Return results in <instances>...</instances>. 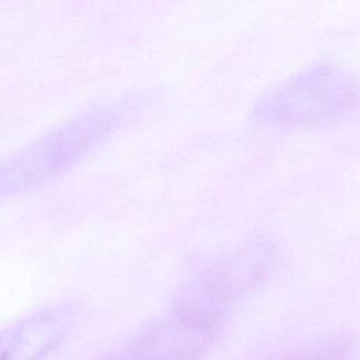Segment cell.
<instances>
[{
    "label": "cell",
    "instance_id": "2",
    "mask_svg": "<svg viewBox=\"0 0 360 360\" xmlns=\"http://www.w3.org/2000/svg\"><path fill=\"white\" fill-rule=\"evenodd\" d=\"M127 114L122 104L90 108L0 162V198L27 191L66 172L107 141Z\"/></svg>",
    "mask_w": 360,
    "mask_h": 360
},
{
    "label": "cell",
    "instance_id": "3",
    "mask_svg": "<svg viewBox=\"0 0 360 360\" xmlns=\"http://www.w3.org/2000/svg\"><path fill=\"white\" fill-rule=\"evenodd\" d=\"M359 107V77L338 63L318 62L263 93L255 115L271 127L314 128L343 121Z\"/></svg>",
    "mask_w": 360,
    "mask_h": 360
},
{
    "label": "cell",
    "instance_id": "1",
    "mask_svg": "<svg viewBox=\"0 0 360 360\" xmlns=\"http://www.w3.org/2000/svg\"><path fill=\"white\" fill-rule=\"evenodd\" d=\"M278 257V248L264 236L249 238L215 255L181 283L172 314L217 330L238 304L270 277Z\"/></svg>",
    "mask_w": 360,
    "mask_h": 360
},
{
    "label": "cell",
    "instance_id": "4",
    "mask_svg": "<svg viewBox=\"0 0 360 360\" xmlns=\"http://www.w3.org/2000/svg\"><path fill=\"white\" fill-rule=\"evenodd\" d=\"M75 322L69 304L32 312L0 329V360H45L66 339Z\"/></svg>",
    "mask_w": 360,
    "mask_h": 360
},
{
    "label": "cell",
    "instance_id": "5",
    "mask_svg": "<svg viewBox=\"0 0 360 360\" xmlns=\"http://www.w3.org/2000/svg\"><path fill=\"white\" fill-rule=\"evenodd\" d=\"M98 360H150L143 350L131 339L122 349L105 354L103 357H100Z\"/></svg>",
    "mask_w": 360,
    "mask_h": 360
}]
</instances>
